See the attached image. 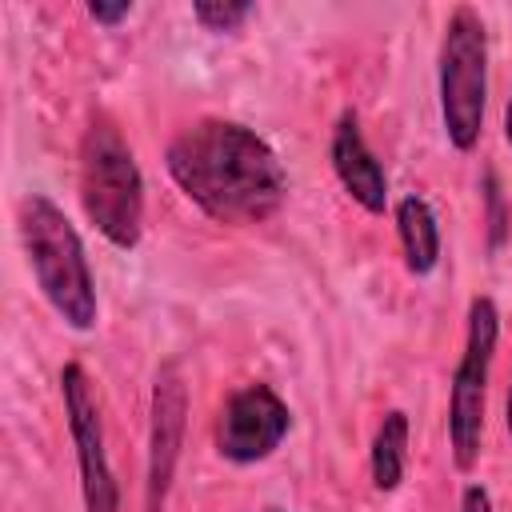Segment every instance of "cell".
I'll list each match as a JSON object with an SVG mask.
<instances>
[{"label": "cell", "instance_id": "obj_1", "mask_svg": "<svg viewBox=\"0 0 512 512\" xmlns=\"http://www.w3.org/2000/svg\"><path fill=\"white\" fill-rule=\"evenodd\" d=\"M180 192L220 224H260L288 196L272 144L236 120H196L164 152Z\"/></svg>", "mask_w": 512, "mask_h": 512}, {"label": "cell", "instance_id": "obj_11", "mask_svg": "<svg viewBox=\"0 0 512 512\" xmlns=\"http://www.w3.org/2000/svg\"><path fill=\"white\" fill-rule=\"evenodd\" d=\"M408 468V416L392 408L372 440V484L376 492H396Z\"/></svg>", "mask_w": 512, "mask_h": 512}, {"label": "cell", "instance_id": "obj_5", "mask_svg": "<svg viewBox=\"0 0 512 512\" xmlns=\"http://www.w3.org/2000/svg\"><path fill=\"white\" fill-rule=\"evenodd\" d=\"M496 336H500V312L488 296H476L468 304V336H464V352H460V364L452 376V396H448V444H452V460L460 472L476 468V460H480L484 400H488Z\"/></svg>", "mask_w": 512, "mask_h": 512}, {"label": "cell", "instance_id": "obj_8", "mask_svg": "<svg viewBox=\"0 0 512 512\" xmlns=\"http://www.w3.org/2000/svg\"><path fill=\"white\" fill-rule=\"evenodd\" d=\"M184 420H188V388L176 364H164L152 384V428H148V488L144 504L148 512H164V500L172 492L180 444H184Z\"/></svg>", "mask_w": 512, "mask_h": 512}, {"label": "cell", "instance_id": "obj_4", "mask_svg": "<svg viewBox=\"0 0 512 512\" xmlns=\"http://www.w3.org/2000/svg\"><path fill=\"white\" fill-rule=\"evenodd\" d=\"M488 32L472 8H456L440 40V120L456 152H472L484 132Z\"/></svg>", "mask_w": 512, "mask_h": 512}, {"label": "cell", "instance_id": "obj_16", "mask_svg": "<svg viewBox=\"0 0 512 512\" xmlns=\"http://www.w3.org/2000/svg\"><path fill=\"white\" fill-rule=\"evenodd\" d=\"M504 140L512 144V96H508V104H504Z\"/></svg>", "mask_w": 512, "mask_h": 512}, {"label": "cell", "instance_id": "obj_13", "mask_svg": "<svg viewBox=\"0 0 512 512\" xmlns=\"http://www.w3.org/2000/svg\"><path fill=\"white\" fill-rule=\"evenodd\" d=\"M88 16H92L96 24H104V28H116L120 20L132 16V4H128V0H120V4H100V0H92V4H88Z\"/></svg>", "mask_w": 512, "mask_h": 512}, {"label": "cell", "instance_id": "obj_3", "mask_svg": "<svg viewBox=\"0 0 512 512\" xmlns=\"http://www.w3.org/2000/svg\"><path fill=\"white\" fill-rule=\"evenodd\" d=\"M20 240L44 300L68 328L88 332L96 324V284L72 220L48 196H28L20 204Z\"/></svg>", "mask_w": 512, "mask_h": 512}, {"label": "cell", "instance_id": "obj_12", "mask_svg": "<svg viewBox=\"0 0 512 512\" xmlns=\"http://www.w3.org/2000/svg\"><path fill=\"white\" fill-rule=\"evenodd\" d=\"M192 16L208 32H236L252 16V4H244V0H196L192 4Z\"/></svg>", "mask_w": 512, "mask_h": 512}, {"label": "cell", "instance_id": "obj_18", "mask_svg": "<svg viewBox=\"0 0 512 512\" xmlns=\"http://www.w3.org/2000/svg\"><path fill=\"white\" fill-rule=\"evenodd\" d=\"M268 512H280V508H268Z\"/></svg>", "mask_w": 512, "mask_h": 512}, {"label": "cell", "instance_id": "obj_17", "mask_svg": "<svg viewBox=\"0 0 512 512\" xmlns=\"http://www.w3.org/2000/svg\"><path fill=\"white\" fill-rule=\"evenodd\" d=\"M504 424H508V432H512V388H508V416H504Z\"/></svg>", "mask_w": 512, "mask_h": 512}, {"label": "cell", "instance_id": "obj_15", "mask_svg": "<svg viewBox=\"0 0 512 512\" xmlns=\"http://www.w3.org/2000/svg\"><path fill=\"white\" fill-rule=\"evenodd\" d=\"M488 204H492V244H500L504 236V216H500V196H496V184L488 180Z\"/></svg>", "mask_w": 512, "mask_h": 512}, {"label": "cell", "instance_id": "obj_7", "mask_svg": "<svg viewBox=\"0 0 512 512\" xmlns=\"http://www.w3.org/2000/svg\"><path fill=\"white\" fill-rule=\"evenodd\" d=\"M292 412L268 384H244L228 396L216 420V452L232 464H256L280 448Z\"/></svg>", "mask_w": 512, "mask_h": 512}, {"label": "cell", "instance_id": "obj_2", "mask_svg": "<svg viewBox=\"0 0 512 512\" xmlns=\"http://www.w3.org/2000/svg\"><path fill=\"white\" fill-rule=\"evenodd\" d=\"M80 204L112 248H136L144 228V176L120 128L92 116L80 140Z\"/></svg>", "mask_w": 512, "mask_h": 512}, {"label": "cell", "instance_id": "obj_9", "mask_svg": "<svg viewBox=\"0 0 512 512\" xmlns=\"http://www.w3.org/2000/svg\"><path fill=\"white\" fill-rule=\"evenodd\" d=\"M332 168L344 184V192L372 216H380L388 208V176L380 168V160L372 156V148L364 144L360 120L356 112H344L332 128Z\"/></svg>", "mask_w": 512, "mask_h": 512}, {"label": "cell", "instance_id": "obj_10", "mask_svg": "<svg viewBox=\"0 0 512 512\" xmlns=\"http://www.w3.org/2000/svg\"><path fill=\"white\" fill-rule=\"evenodd\" d=\"M396 232L404 248V264L412 276H428L440 264V224L424 196H404L396 204Z\"/></svg>", "mask_w": 512, "mask_h": 512}, {"label": "cell", "instance_id": "obj_6", "mask_svg": "<svg viewBox=\"0 0 512 512\" xmlns=\"http://www.w3.org/2000/svg\"><path fill=\"white\" fill-rule=\"evenodd\" d=\"M60 396H64L68 432H72V444H76L84 512H120L116 476H112L108 452H104L100 408H96V396H92V380H88V372L80 364H64V372H60Z\"/></svg>", "mask_w": 512, "mask_h": 512}, {"label": "cell", "instance_id": "obj_14", "mask_svg": "<svg viewBox=\"0 0 512 512\" xmlns=\"http://www.w3.org/2000/svg\"><path fill=\"white\" fill-rule=\"evenodd\" d=\"M460 512H492V496L484 484H468L460 492Z\"/></svg>", "mask_w": 512, "mask_h": 512}]
</instances>
